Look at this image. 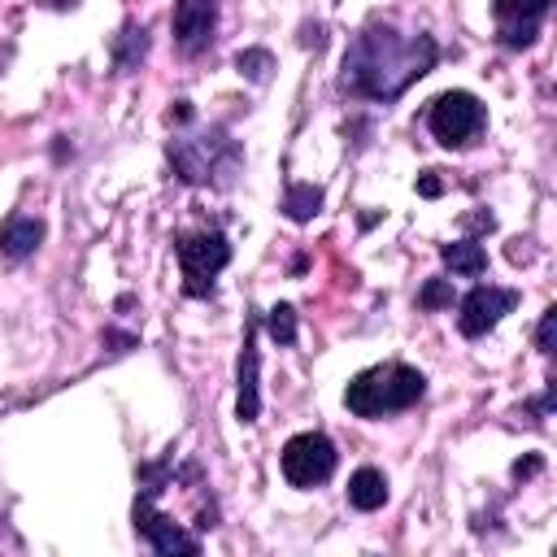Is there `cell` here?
I'll return each instance as SVG.
<instances>
[{
	"instance_id": "13",
	"label": "cell",
	"mask_w": 557,
	"mask_h": 557,
	"mask_svg": "<svg viewBox=\"0 0 557 557\" xmlns=\"http://www.w3.org/2000/svg\"><path fill=\"white\" fill-rule=\"evenodd\" d=\"M440 257H444V265H448L453 274H466V278H474V274H483V270H487V252H483V244H474V239L444 244V248H440Z\"/></svg>"
},
{
	"instance_id": "21",
	"label": "cell",
	"mask_w": 557,
	"mask_h": 557,
	"mask_svg": "<svg viewBox=\"0 0 557 557\" xmlns=\"http://www.w3.org/2000/svg\"><path fill=\"white\" fill-rule=\"evenodd\" d=\"M531 470H540V457H531V461H518V466H513V474H531Z\"/></svg>"
},
{
	"instance_id": "4",
	"label": "cell",
	"mask_w": 557,
	"mask_h": 557,
	"mask_svg": "<svg viewBox=\"0 0 557 557\" xmlns=\"http://www.w3.org/2000/svg\"><path fill=\"white\" fill-rule=\"evenodd\" d=\"M483 122H487V113H483L479 96H470V91H444V96L431 104V113H426V126H431V135H435L444 148L470 144V139L483 131Z\"/></svg>"
},
{
	"instance_id": "18",
	"label": "cell",
	"mask_w": 557,
	"mask_h": 557,
	"mask_svg": "<svg viewBox=\"0 0 557 557\" xmlns=\"http://www.w3.org/2000/svg\"><path fill=\"white\" fill-rule=\"evenodd\" d=\"M448 300H453L448 283H444V278H431L426 292H422V305H426V309H440V305H448Z\"/></svg>"
},
{
	"instance_id": "3",
	"label": "cell",
	"mask_w": 557,
	"mask_h": 557,
	"mask_svg": "<svg viewBox=\"0 0 557 557\" xmlns=\"http://www.w3.org/2000/svg\"><path fill=\"white\" fill-rule=\"evenodd\" d=\"M174 252H178L183 292L187 296H209L213 292V278L231 261V244H226L222 231H187V235L174 239Z\"/></svg>"
},
{
	"instance_id": "11",
	"label": "cell",
	"mask_w": 557,
	"mask_h": 557,
	"mask_svg": "<svg viewBox=\"0 0 557 557\" xmlns=\"http://www.w3.org/2000/svg\"><path fill=\"white\" fill-rule=\"evenodd\" d=\"M39 239H44V222L39 218H26V213H17V218H9L4 226H0V252L4 257H30L35 248H39Z\"/></svg>"
},
{
	"instance_id": "16",
	"label": "cell",
	"mask_w": 557,
	"mask_h": 557,
	"mask_svg": "<svg viewBox=\"0 0 557 557\" xmlns=\"http://www.w3.org/2000/svg\"><path fill=\"white\" fill-rule=\"evenodd\" d=\"M265 322H270L274 344H296V309H292V305H274Z\"/></svg>"
},
{
	"instance_id": "12",
	"label": "cell",
	"mask_w": 557,
	"mask_h": 557,
	"mask_svg": "<svg viewBox=\"0 0 557 557\" xmlns=\"http://www.w3.org/2000/svg\"><path fill=\"white\" fill-rule=\"evenodd\" d=\"M383 500H387V479H383V470H374V466L352 470V479H348V505L361 509V513H370V509H379Z\"/></svg>"
},
{
	"instance_id": "10",
	"label": "cell",
	"mask_w": 557,
	"mask_h": 557,
	"mask_svg": "<svg viewBox=\"0 0 557 557\" xmlns=\"http://www.w3.org/2000/svg\"><path fill=\"white\" fill-rule=\"evenodd\" d=\"M239 422H257L261 413V392H257V322L244 331V352H239V400H235Z\"/></svg>"
},
{
	"instance_id": "20",
	"label": "cell",
	"mask_w": 557,
	"mask_h": 557,
	"mask_svg": "<svg viewBox=\"0 0 557 557\" xmlns=\"http://www.w3.org/2000/svg\"><path fill=\"white\" fill-rule=\"evenodd\" d=\"M418 191H422V196H440V178H435V174L426 170V174L418 178Z\"/></svg>"
},
{
	"instance_id": "1",
	"label": "cell",
	"mask_w": 557,
	"mask_h": 557,
	"mask_svg": "<svg viewBox=\"0 0 557 557\" xmlns=\"http://www.w3.org/2000/svg\"><path fill=\"white\" fill-rule=\"evenodd\" d=\"M435 39L431 35H396L392 26L361 30L344 52L339 87L361 100H396L409 83L431 74L435 65Z\"/></svg>"
},
{
	"instance_id": "2",
	"label": "cell",
	"mask_w": 557,
	"mask_h": 557,
	"mask_svg": "<svg viewBox=\"0 0 557 557\" xmlns=\"http://www.w3.org/2000/svg\"><path fill=\"white\" fill-rule=\"evenodd\" d=\"M422 392H426L422 370H413L405 361H383V366H370L348 379L344 405L357 418H383V413H400V409L418 405Z\"/></svg>"
},
{
	"instance_id": "8",
	"label": "cell",
	"mask_w": 557,
	"mask_h": 557,
	"mask_svg": "<svg viewBox=\"0 0 557 557\" xmlns=\"http://www.w3.org/2000/svg\"><path fill=\"white\" fill-rule=\"evenodd\" d=\"M548 13V0H492V17L500 26V44L527 48L540 35V22Z\"/></svg>"
},
{
	"instance_id": "19",
	"label": "cell",
	"mask_w": 557,
	"mask_h": 557,
	"mask_svg": "<svg viewBox=\"0 0 557 557\" xmlns=\"http://www.w3.org/2000/svg\"><path fill=\"white\" fill-rule=\"evenodd\" d=\"M553 326H557V309H544L540 331H535V339H540V348H544V352H553Z\"/></svg>"
},
{
	"instance_id": "14",
	"label": "cell",
	"mask_w": 557,
	"mask_h": 557,
	"mask_svg": "<svg viewBox=\"0 0 557 557\" xmlns=\"http://www.w3.org/2000/svg\"><path fill=\"white\" fill-rule=\"evenodd\" d=\"M318 209H322V187H313V183H292V187H287L283 213H287L292 222H309Z\"/></svg>"
},
{
	"instance_id": "9",
	"label": "cell",
	"mask_w": 557,
	"mask_h": 557,
	"mask_svg": "<svg viewBox=\"0 0 557 557\" xmlns=\"http://www.w3.org/2000/svg\"><path fill=\"white\" fill-rule=\"evenodd\" d=\"M170 26H174V44H178L183 52L209 48L213 26H218V0H178Z\"/></svg>"
},
{
	"instance_id": "15",
	"label": "cell",
	"mask_w": 557,
	"mask_h": 557,
	"mask_svg": "<svg viewBox=\"0 0 557 557\" xmlns=\"http://www.w3.org/2000/svg\"><path fill=\"white\" fill-rule=\"evenodd\" d=\"M144 48H148L144 26H126V30L117 35V44H113V61H117V70H131V65L144 57Z\"/></svg>"
},
{
	"instance_id": "7",
	"label": "cell",
	"mask_w": 557,
	"mask_h": 557,
	"mask_svg": "<svg viewBox=\"0 0 557 557\" xmlns=\"http://www.w3.org/2000/svg\"><path fill=\"white\" fill-rule=\"evenodd\" d=\"M135 531L157 548V553H200V540L196 535H187L174 518H165L161 509H152V492H144L139 500H135Z\"/></svg>"
},
{
	"instance_id": "5",
	"label": "cell",
	"mask_w": 557,
	"mask_h": 557,
	"mask_svg": "<svg viewBox=\"0 0 557 557\" xmlns=\"http://www.w3.org/2000/svg\"><path fill=\"white\" fill-rule=\"evenodd\" d=\"M283 479L292 487H318L331 479L335 470V444L322 435V431H300L283 444Z\"/></svg>"
},
{
	"instance_id": "22",
	"label": "cell",
	"mask_w": 557,
	"mask_h": 557,
	"mask_svg": "<svg viewBox=\"0 0 557 557\" xmlns=\"http://www.w3.org/2000/svg\"><path fill=\"white\" fill-rule=\"evenodd\" d=\"M48 4H52V9H65V4H74V0H48Z\"/></svg>"
},
{
	"instance_id": "17",
	"label": "cell",
	"mask_w": 557,
	"mask_h": 557,
	"mask_svg": "<svg viewBox=\"0 0 557 557\" xmlns=\"http://www.w3.org/2000/svg\"><path fill=\"white\" fill-rule=\"evenodd\" d=\"M235 65H239V74H248L252 83H261L270 74V52L265 48H248V52L235 57Z\"/></svg>"
},
{
	"instance_id": "6",
	"label": "cell",
	"mask_w": 557,
	"mask_h": 557,
	"mask_svg": "<svg viewBox=\"0 0 557 557\" xmlns=\"http://www.w3.org/2000/svg\"><path fill=\"white\" fill-rule=\"evenodd\" d=\"M513 305H518V292L479 283L474 292H466V300H461V309H457V326H461L466 339H479V335H487Z\"/></svg>"
}]
</instances>
